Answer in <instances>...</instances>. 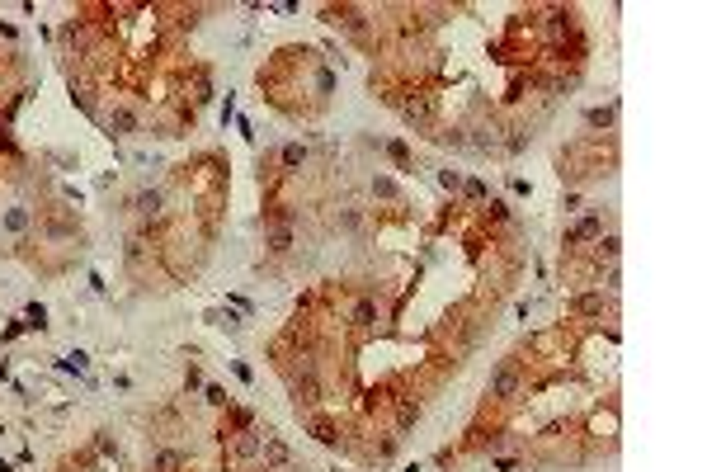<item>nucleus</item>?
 Here are the masks:
<instances>
[{
    "instance_id": "obj_1",
    "label": "nucleus",
    "mask_w": 707,
    "mask_h": 472,
    "mask_svg": "<svg viewBox=\"0 0 707 472\" xmlns=\"http://www.w3.org/2000/svg\"><path fill=\"white\" fill-rule=\"evenodd\" d=\"M486 392L496 397V401H514L519 392H524V369L509 359V364H500L496 373H491V383H486Z\"/></svg>"
},
{
    "instance_id": "obj_2",
    "label": "nucleus",
    "mask_w": 707,
    "mask_h": 472,
    "mask_svg": "<svg viewBox=\"0 0 707 472\" xmlns=\"http://www.w3.org/2000/svg\"><path fill=\"white\" fill-rule=\"evenodd\" d=\"M401 114H406V123H415V128H434L439 104H434V95H429V90H415V95L401 104Z\"/></svg>"
},
{
    "instance_id": "obj_3",
    "label": "nucleus",
    "mask_w": 707,
    "mask_h": 472,
    "mask_svg": "<svg viewBox=\"0 0 707 472\" xmlns=\"http://www.w3.org/2000/svg\"><path fill=\"white\" fill-rule=\"evenodd\" d=\"M259 458H264V468H288V444H283V439H274V434L264 430V444H259Z\"/></svg>"
},
{
    "instance_id": "obj_4",
    "label": "nucleus",
    "mask_w": 707,
    "mask_h": 472,
    "mask_svg": "<svg viewBox=\"0 0 707 472\" xmlns=\"http://www.w3.org/2000/svg\"><path fill=\"white\" fill-rule=\"evenodd\" d=\"M349 326H359V331H373L377 326V298H359L349 307Z\"/></svg>"
},
{
    "instance_id": "obj_5",
    "label": "nucleus",
    "mask_w": 707,
    "mask_h": 472,
    "mask_svg": "<svg viewBox=\"0 0 707 472\" xmlns=\"http://www.w3.org/2000/svg\"><path fill=\"white\" fill-rule=\"evenodd\" d=\"M599 236H604V222L589 213V217H580V222L566 232V246H576V241H599Z\"/></svg>"
},
{
    "instance_id": "obj_6",
    "label": "nucleus",
    "mask_w": 707,
    "mask_h": 472,
    "mask_svg": "<svg viewBox=\"0 0 707 472\" xmlns=\"http://www.w3.org/2000/svg\"><path fill=\"white\" fill-rule=\"evenodd\" d=\"M307 434H311L316 444H335V439H339V430H335L331 416H307Z\"/></svg>"
},
{
    "instance_id": "obj_7",
    "label": "nucleus",
    "mask_w": 707,
    "mask_h": 472,
    "mask_svg": "<svg viewBox=\"0 0 707 472\" xmlns=\"http://www.w3.org/2000/svg\"><path fill=\"white\" fill-rule=\"evenodd\" d=\"M576 316H604V293H580V298L566 302Z\"/></svg>"
},
{
    "instance_id": "obj_8",
    "label": "nucleus",
    "mask_w": 707,
    "mask_h": 472,
    "mask_svg": "<svg viewBox=\"0 0 707 472\" xmlns=\"http://www.w3.org/2000/svg\"><path fill=\"white\" fill-rule=\"evenodd\" d=\"M259 444H264V430H241V439H236L231 449H236V458H255Z\"/></svg>"
},
{
    "instance_id": "obj_9",
    "label": "nucleus",
    "mask_w": 707,
    "mask_h": 472,
    "mask_svg": "<svg viewBox=\"0 0 707 472\" xmlns=\"http://www.w3.org/2000/svg\"><path fill=\"white\" fill-rule=\"evenodd\" d=\"M415 421H420V401H415V397H401V401H396V425L411 430Z\"/></svg>"
},
{
    "instance_id": "obj_10",
    "label": "nucleus",
    "mask_w": 707,
    "mask_h": 472,
    "mask_svg": "<svg viewBox=\"0 0 707 472\" xmlns=\"http://www.w3.org/2000/svg\"><path fill=\"white\" fill-rule=\"evenodd\" d=\"M179 468H184V454H179V449H161L151 472H179Z\"/></svg>"
},
{
    "instance_id": "obj_11",
    "label": "nucleus",
    "mask_w": 707,
    "mask_h": 472,
    "mask_svg": "<svg viewBox=\"0 0 707 472\" xmlns=\"http://www.w3.org/2000/svg\"><path fill=\"white\" fill-rule=\"evenodd\" d=\"M132 128H137V114L132 109H114L109 114V132H132Z\"/></svg>"
},
{
    "instance_id": "obj_12",
    "label": "nucleus",
    "mask_w": 707,
    "mask_h": 472,
    "mask_svg": "<svg viewBox=\"0 0 707 472\" xmlns=\"http://www.w3.org/2000/svg\"><path fill=\"white\" fill-rule=\"evenodd\" d=\"M269 251H274V256H288V251H292V232H288V227H274V232H269Z\"/></svg>"
},
{
    "instance_id": "obj_13",
    "label": "nucleus",
    "mask_w": 707,
    "mask_h": 472,
    "mask_svg": "<svg viewBox=\"0 0 707 472\" xmlns=\"http://www.w3.org/2000/svg\"><path fill=\"white\" fill-rule=\"evenodd\" d=\"M594 246H599V260H618V251H623V241H618L613 232H608V236H599Z\"/></svg>"
},
{
    "instance_id": "obj_14",
    "label": "nucleus",
    "mask_w": 707,
    "mask_h": 472,
    "mask_svg": "<svg viewBox=\"0 0 707 472\" xmlns=\"http://www.w3.org/2000/svg\"><path fill=\"white\" fill-rule=\"evenodd\" d=\"M302 161H307V147H302V142H288V147H283V166H288V171H297Z\"/></svg>"
},
{
    "instance_id": "obj_15",
    "label": "nucleus",
    "mask_w": 707,
    "mask_h": 472,
    "mask_svg": "<svg viewBox=\"0 0 707 472\" xmlns=\"http://www.w3.org/2000/svg\"><path fill=\"white\" fill-rule=\"evenodd\" d=\"M24 326H34V331H42V326H47V307H42V302H29V312H24Z\"/></svg>"
},
{
    "instance_id": "obj_16",
    "label": "nucleus",
    "mask_w": 707,
    "mask_h": 472,
    "mask_svg": "<svg viewBox=\"0 0 707 472\" xmlns=\"http://www.w3.org/2000/svg\"><path fill=\"white\" fill-rule=\"evenodd\" d=\"M613 123V104L608 109H589V128H608Z\"/></svg>"
},
{
    "instance_id": "obj_17",
    "label": "nucleus",
    "mask_w": 707,
    "mask_h": 472,
    "mask_svg": "<svg viewBox=\"0 0 707 472\" xmlns=\"http://www.w3.org/2000/svg\"><path fill=\"white\" fill-rule=\"evenodd\" d=\"M161 208V194L151 189V194H137V213H156Z\"/></svg>"
},
{
    "instance_id": "obj_18",
    "label": "nucleus",
    "mask_w": 707,
    "mask_h": 472,
    "mask_svg": "<svg viewBox=\"0 0 707 472\" xmlns=\"http://www.w3.org/2000/svg\"><path fill=\"white\" fill-rule=\"evenodd\" d=\"M85 364H90V359H85L81 349H76V354H66V359H62V369H66V373H85Z\"/></svg>"
},
{
    "instance_id": "obj_19",
    "label": "nucleus",
    "mask_w": 707,
    "mask_h": 472,
    "mask_svg": "<svg viewBox=\"0 0 707 472\" xmlns=\"http://www.w3.org/2000/svg\"><path fill=\"white\" fill-rule=\"evenodd\" d=\"M217 326H227V331H241V316H236V307H227V312H217Z\"/></svg>"
},
{
    "instance_id": "obj_20",
    "label": "nucleus",
    "mask_w": 707,
    "mask_h": 472,
    "mask_svg": "<svg viewBox=\"0 0 707 472\" xmlns=\"http://www.w3.org/2000/svg\"><path fill=\"white\" fill-rule=\"evenodd\" d=\"M373 194H382V199H396V184H391L387 175H377V179H373Z\"/></svg>"
},
{
    "instance_id": "obj_21",
    "label": "nucleus",
    "mask_w": 707,
    "mask_h": 472,
    "mask_svg": "<svg viewBox=\"0 0 707 472\" xmlns=\"http://www.w3.org/2000/svg\"><path fill=\"white\" fill-rule=\"evenodd\" d=\"M462 189H467V199H476V203H481V199H486V184H481V179H467V184H462Z\"/></svg>"
},
{
    "instance_id": "obj_22",
    "label": "nucleus",
    "mask_w": 707,
    "mask_h": 472,
    "mask_svg": "<svg viewBox=\"0 0 707 472\" xmlns=\"http://www.w3.org/2000/svg\"><path fill=\"white\" fill-rule=\"evenodd\" d=\"M439 184H444V189H462V175L458 171H439Z\"/></svg>"
}]
</instances>
